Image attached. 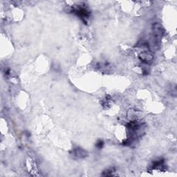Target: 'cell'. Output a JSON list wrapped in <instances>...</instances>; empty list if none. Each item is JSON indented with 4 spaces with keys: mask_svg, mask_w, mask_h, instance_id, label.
I'll return each mask as SVG.
<instances>
[{
    "mask_svg": "<svg viewBox=\"0 0 177 177\" xmlns=\"http://www.w3.org/2000/svg\"><path fill=\"white\" fill-rule=\"evenodd\" d=\"M96 147L98 148V149H102V148L104 146V142L102 140H98L97 141L96 144Z\"/></svg>",
    "mask_w": 177,
    "mask_h": 177,
    "instance_id": "3957f363",
    "label": "cell"
},
{
    "mask_svg": "<svg viewBox=\"0 0 177 177\" xmlns=\"http://www.w3.org/2000/svg\"><path fill=\"white\" fill-rule=\"evenodd\" d=\"M71 11L74 13L78 18H80L84 22H86V20L89 18L90 13L88 9L84 6L80 5L74 7L71 9Z\"/></svg>",
    "mask_w": 177,
    "mask_h": 177,
    "instance_id": "6da1fadb",
    "label": "cell"
},
{
    "mask_svg": "<svg viewBox=\"0 0 177 177\" xmlns=\"http://www.w3.org/2000/svg\"><path fill=\"white\" fill-rule=\"evenodd\" d=\"M86 154H87L86 151L80 148H76L74 150V155L78 158H84L86 156Z\"/></svg>",
    "mask_w": 177,
    "mask_h": 177,
    "instance_id": "7a4b0ae2",
    "label": "cell"
}]
</instances>
